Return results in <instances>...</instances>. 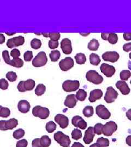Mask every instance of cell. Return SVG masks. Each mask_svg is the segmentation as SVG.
Segmentation results:
<instances>
[{
	"mask_svg": "<svg viewBox=\"0 0 131 147\" xmlns=\"http://www.w3.org/2000/svg\"><path fill=\"white\" fill-rule=\"evenodd\" d=\"M2 57L5 63L8 65H10L11 66L20 68H21L24 65V62L20 58H19L16 59H13L11 60L9 56V53L7 50H5L3 51Z\"/></svg>",
	"mask_w": 131,
	"mask_h": 147,
	"instance_id": "cell-1",
	"label": "cell"
},
{
	"mask_svg": "<svg viewBox=\"0 0 131 147\" xmlns=\"http://www.w3.org/2000/svg\"><path fill=\"white\" fill-rule=\"evenodd\" d=\"M54 140L62 147H69L71 144L69 137L64 135L62 132L58 131L54 134Z\"/></svg>",
	"mask_w": 131,
	"mask_h": 147,
	"instance_id": "cell-2",
	"label": "cell"
},
{
	"mask_svg": "<svg viewBox=\"0 0 131 147\" xmlns=\"http://www.w3.org/2000/svg\"><path fill=\"white\" fill-rule=\"evenodd\" d=\"M86 78L88 81L95 84H100L103 81V77L94 70H90L86 73Z\"/></svg>",
	"mask_w": 131,
	"mask_h": 147,
	"instance_id": "cell-3",
	"label": "cell"
},
{
	"mask_svg": "<svg viewBox=\"0 0 131 147\" xmlns=\"http://www.w3.org/2000/svg\"><path fill=\"white\" fill-rule=\"evenodd\" d=\"M35 81L32 79H28L26 81H21L17 86L18 90L20 92L32 90L35 86Z\"/></svg>",
	"mask_w": 131,
	"mask_h": 147,
	"instance_id": "cell-4",
	"label": "cell"
},
{
	"mask_svg": "<svg viewBox=\"0 0 131 147\" xmlns=\"http://www.w3.org/2000/svg\"><path fill=\"white\" fill-rule=\"evenodd\" d=\"M33 115L36 117H39L42 119H45L49 116L50 112L47 108L43 107L41 106H36L33 108Z\"/></svg>",
	"mask_w": 131,
	"mask_h": 147,
	"instance_id": "cell-5",
	"label": "cell"
},
{
	"mask_svg": "<svg viewBox=\"0 0 131 147\" xmlns=\"http://www.w3.org/2000/svg\"><path fill=\"white\" fill-rule=\"evenodd\" d=\"M48 62L46 53L41 51L37 54V56L32 61V65L35 67H41L45 65Z\"/></svg>",
	"mask_w": 131,
	"mask_h": 147,
	"instance_id": "cell-6",
	"label": "cell"
},
{
	"mask_svg": "<svg viewBox=\"0 0 131 147\" xmlns=\"http://www.w3.org/2000/svg\"><path fill=\"white\" fill-rule=\"evenodd\" d=\"M80 86V83L77 80H66L62 84V88L66 92H75L78 90Z\"/></svg>",
	"mask_w": 131,
	"mask_h": 147,
	"instance_id": "cell-7",
	"label": "cell"
},
{
	"mask_svg": "<svg viewBox=\"0 0 131 147\" xmlns=\"http://www.w3.org/2000/svg\"><path fill=\"white\" fill-rule=\"evenodd\" d=\"M18 124V121L16 118H12L8 121H0V130L6 131L12 130Z\"/></svg>",
	"mask_w": 131,
	"mask_h": 147,
	"instance_id": "cell-8",
	"label": "cell"
},
{
	"mask_svg": "<svg viewBox=\"0 0 131 147\" xmlns=\"http://www.w3.org/2000/svg\"><path fill=\"white\" fill-rule=\"evenodd\" d=\"M117 125L115 122L110 121L107 122L103 128V134L105 136H110L117 130Z\"/></svg>",
	"mask_w": 131,
	"mask_h": 147,
	"instance_id": "cell-9",
	"label": "cell"
},
{
	"mask_svg": "<svg viewBox=\"0 0 131 147\" xmlns=\"http://www.w3.org/2000/svg\"><path fill=\"white\" fill-rule=\"evenodd\" d=\"M118 96V93L112 87H108L104 99L107 103H112L115 101Z\"/></svg>",
	"mask_w": 131,
	"mask_h": 147,
	"instance_id": "cell-10",
	"label": "cell"
},
{
	"mask_svg": "<svg viewBox=\"0 0 131 147\" xmlns=\"http://www.w3.org/2000/svg\"><path fill=\"white\" fill-rule=\"evenodd\" d=\"M96 112L97 116L103 119H108L111 116L109 111L103 105H98L96 107Z\"/></svg>",
	"mask_w": 131,
	"mask_h": 147,
	"instance_id": "cell-11",
	"label": "cell"
},
{
	"mask_svg": "<svg viewBox=\"0 0 131 147\" xmlns=\"http://www.w3.org/2000/svg\"><path fill=\"white\" fill-rule=\"evenodd\" d=\"M25 42V38L22 36H18L8 40L7 46L9 48H13L22 45Z\"/></svg>",
	"mask_w": 131,
	"mask_h": 147,
	"instance_id": "cell-12",
	"label": "cell"
},
{
	"mask_svg": "<svg viewBox=\"0 0 131 147\" xmlns=\"http://www.w3.org/2000/svg\"><path fill=\"white\" fill-rule=\"evenodd\" d=\"M74 66L73 59L71 57H67L62 59L59 63V67L61 70L63 71H68L73 68Z\"/></svg>",
	"mask_w": 131,
	"mask_h": 147,
	"instance_id": "cell-13",
	"label": "cell"
},
{
	"mask_svg": "<svg viewBox=\"0 0 131 147\" xmlns=\"http://www.w3.org/2000/svg\"><path fill=\"white\" fill-rule=\"evenodd\" d=\"M100 69L101 72L108 78H111L115 73V68L113 66L106 63H103Z\"/></svg>",
	"mask_w": 131,
	"mask_h": 147,
	"instance_id": "cell-14",
	"label": "cell"
},
{
	"mask_svg": "<svg viewBox=\"0 0 131 147\" xmlns=\"http://www.w3.org/2000/svg\"><path fill=\"white\" fill-rule=\"evenodd\" d=\"M119 57V53L116 51H108L102 55V58L104 61L112 63L117 62Z\"/></svg>",
	"mask_w": 131,
	"mask_h": 147,
	"instance_id": "cell-15",
	"label": "cell"
},
{
	"mask_svg": "<svg viewBox=\"0 0 131 147\" xmlns=\"http://www.w3.org/2000/svg\"><path fill=\"white\" fill-rule=\"evenodd\" d=\"M61 48L66 55H69L72 52L71 41L68 38H64L61 42Z\"/></svg>",
	"mask_w": 131,
	"mask_h": 147,
	"instance_id": "cell-16",
	"label": "cell"
},
{
	"mask_svg": "<svg viewBox=\"0 0 131 147\" xmlns=\"http://www.w3.org/2000/svg\"><path fill=\"white\" fill-rule=\"evenodd\" d=\"M72 123L76 127L85 130L87 127V123L80 116H74L72 119Z\"/></svg>",
	"mask_w": 131,
	"mask_h": 147,
	"instance_id": "cell-17",
	"label": "cell"
},
{
	"mask_svg": "<svg viewBox=\"0 0 131 147\" xmlns=\"http://www.w3.org/2000/svg\"><path fill=\"white\" fill-rule=\"evenodd\" d=\"M55 121L62 129L66 128L69 124V119L68 117L62 114H58L55 116Z\"/></svg>",
	"mask_w": 131,
	"mask_h": 147,
	"instance_id": "cell-18",
	"label": "cell"
},
{
	"mask_svg": "<svg viewBox=\"0 0 131 147\" xmlns=\"http://www.w3.org/2000/svg\"><path fill=\"white\" fill-rule=\"evenodd\" d=\"M101 37L103 40H108L111 44H115L118 41L117 34L114 33H102Z\"/></svg>",
	"mask_w": 131,
	"mask_h": 147,
	"instance_id": "cell-19",
	"label": "cell"
},
{
	"mask_svg": "<svg viewBox=\"0 0 131 147\" xmlns=\"http://www.w3.org/2000/svg\"><path fill=\"white\" fill-rule=\"evenodd\" d=\"M116 87L123 95H128L130 93V88L128 87V85L126 82L123 81H119L116 84Z\"/></svg>",
	"mask_w": 131,
	"mask_h": 147,
	"instance_id": "cell-20",
	"label": "cell"
},
{
	"mask_svg": "<svg viewBox=\"0 0 131 147\" xmlns=\"http://www.w3.org/2000/svg\"><path fill=\"white\" fill-rule=\"evenodd\" d=\"M94 127L91 126L89 127L88 130L85 132V136L83 138L84 143L85 144H90L92 142L94 137Z\"/></svg>",
	"mask_w": 131,
	"mask_h": 147,
	"instance_id": "cell-21",
	"label": "cell"
},
{
	"mask_svg": "<svg viewBox=\"0 0 131 147\" xmlns=\"http://www.w3.org/2000/svg\"><path fill=\"white\" fill-rule=\"evenodd\" d=\"M103 96V92L100 89H96L90 92L89 100L91 102H94L97 100L100 99Z\"/></svg>",
	"mask_w": 131,
	"mask_h": 147,
	"instance_id": "cell-22",
	"label": "cell"
},
{
	"mask_svg": "<svg viewBox=\"0 0 131 147\" xmlns=\"http://www.w3.org/2000/svg\"><path fill=\"white\" fill-rule=\"evenodd\" d=\"M77 102L76 95L74 94L68 95L64 101V105L68 108H73Z\"/></svg>",
	"mask_w": 131,
	"mask_h": 147,
	"instance_id": "cell-23",
	"label": "cell"
},
{
	"mask_svg": "<svg viewBox=\"0 0 131 147\" xmlns=\"http://www.w3.org/2000/svg\"><path fill=\"white\" fill-rule=\"evenodd\" d=\"M30 107L31 106L30 103L25 100H20L18 105V110L22 113H26L29 112L30 109Z\"/></svg>",
	"mask_w": 131,
	"mask_h": 147,
	"instance_id": "cell-24",
	"label": "cell"
},
{
	"mask_svg": "<svg viewBox=\"0 0 131 147\" xmlns=\"http://www.w3.org/2000/svg\"><path fill=\"white\" fill-rule=\"evenodd\" d=\"M90 62L94 65H98L100 62V56L96 53H91L90 55Z\"/></svg>",
	"mask_w": 131,
	"mask_h": 147,
	"instance_id": "cell-25",
	"label": "cell"
},
{
	"mask_svg": "<svg viewBox=\"0 0 131 147\" xmlns=\"http://www.w3.org/2000/svg\"><path fill=\"white\" fill-rule=\"evenodd\" d=\"M100 47V44L97 40L93 39L88 44V49L91 51H97Z\"/></svg>",
	"mask_w": 131,
	"mask_h": 147,
	"instance_id": "cell-26",
	"label": "cell"
},
{
	"mask_svg": "<svg viewBox=\"0 0 131 147\" xmlns=\"http://www.w3.org/2000/svg\"><path fill=\"white\" fill-rule=\"evenodd\" d=\"M75 59L76 60L77 63L80 65L84 64L86 61V58L85 54L82 53H77L75 56Z\"/></svg>",
	"mask_w": 131,
	"mask_h": 147,
	"instance_id": "cell-27",
	"label": "cell"
},
{
	"mask_svg": "<svg viewBox=\"0 0 131 147\" xmlns=\"http://www.w3.org/2000/svg\"><path fill=\"white\" fill-rule=\"evenodd\" d=\"M40 142L42 147H48L50 146L52 140L48 136H43L40 138Z\"/></svg>",
	"mask_w": 131,
	"mask_h": 147,
	"instance_id": "cell-28",
	"label": "cell"
},
{
	"mask_svg": "<svg viewBox=\"0 0 131 147\" xmlns=\"http://www.w3.org/2000/svg\"><path fill=\"white\" fill-rule=\"evenodd\" d=\"M86 96H87V93L86 91L84 90V89H79L78 91L77 92V94H76L77 99L80 101H83L85 100Z\"/></svg>",
	"mask_w": 131,
	"mask_h": 147,
	"instance_id": "cell-29",
	"label": "cell"
},
{
	"mask_svg": "<svg viewBox=\"0 0 131 147\" xmlns=\"http://www.w3.org/2000/svg\"><path fill=\"white\" fill-rule=\"evenodd\" d=\"M43 36L45 37H49L50 40H54V41H58L60 38V34L58 32H54V33H43Z\"/></svg>",
	"mask_w": 131,
	"mask_h": 147,
	"instance_id": "cell-30",
	"label": "cell"
},
{
	"mask_svg": "<svg viewBox=\"0 0 131 147\" xmlns=\"http://www.w3.org/2000/svg\"><path fill=\"white\" fill-rule=\"evenodd\" d=\"M46 90V87L43 84H39L37 85L35 93L37 96H41L43 94Z\"/></svg>",
	"mask_w": 131,
	"mask_h": 147,
	"instance_id": "cell-31",
	"label": "cell"
},
{
	"mask_svg": "<svg viewBox=\"0 0 131 147\" xmlns=\"http://www.w3.org/2000/svg\"><path fill=\"white\" fill-rule=\"evenodd\" d=\"M11 115V111L7 107H3L0 105V117L2 118H7Z\"/></svg>",
	"mask_w": 131,
	"mask_h": 147,
	"instance_id": "cell-32",
	"label": "cell"
},
{
	"mask_svg": "<svg viewBox=\"0 0 131 147\" xmlns=\"http://www.w3.org/2000/svg\"><path fill=\"white\" fill-rule=\"evenodd\" d=\"M83 115L86 117H90L94 115V109L91 106H86L83 111Z\"/></svg>",
	"mask_w": 131,
	"mask_h": 147,
	"instance_id": "cell-33",
	"label": "cell"
},
{
	"mask_svg": "<svg viewBox=\"0 0 131 147\" xmlns=\"http://www.w3.org/2000/svg\"><path fill=\"white\" fill-rule=\"evenodd\" d=\"M61 54L59 51L54 50L49 54V57L52 62H57L60 57Z\"/></svg>",
	"mask_w": 131,
	"mask_h": 147,
	"instance_id": "cell-34",
	"label": "cell"
},
{
	"mask_svg": "<svg viewBox=\"0 0 131 147\" xmlns=\"http://www.w3.org/2000/svg\"><path fill=\"white\" fill-rule=\"evenodd\" d=\"M97 143L99 144L100 147H107L109 146L110 142L107 138L101 137L98 138L97 140Z\"/></svg>",
	"mask_w": 131,
	"mask_h": 147,
	"instance_id": "cell-35",
	"label": "cell"
},
{
	"mask_svg": "<svg viewBox=\"0 0 131 147\" xmlns=\"http://www.w3.org/2000/svg\"><path fill=\"white\" fill-rule=\"evenodd\" d=\"M45 128H46L47 131L49 133H52L56 130V125L54 121H50L47 123Z\"/></svg>",
	"mask_w": 131,
	"mask_h": 147,
	"instance_id": "cell-36",
	"label": "cell"
},
{
	"mask_svg": "<svg viewBox=\"0 0 131 147\" xmlns=\"http://www.w3.org/2000/svg\"><path fill=\"white\" fill-rule=\"evenodd\" d=\"M131 76V72L128 70H124L120 73V79L123 81H127Z\"/></svg>",
	"mask_w": 131,
	"mask_h": 147,
	"instance_id": "cell-37",
	"label": "cell"
},
{
	"mask_svg": "<svg viewBox=\"0 0 131 147\" xmlns=\"http://www.w3.org/2000/svg\"><path fill=\"white\" fill-rule=\"evenodd\" d=\"M42 45V42L41 41V40L35 38L33 40H32L31 42V46L32 48L35 50L39 49L40 47H41Z\"/></svg>",
	"mask_w": 131,
	"mask_h": 147,
	"instance_id": "cell-38",
	"label": "cell"
},
{
	"mask_svg": "<svg viewBox=\"0 0 131 147\" xmlns=\"http://www.w3.org/2000/svg\"><path fill=\"white\" fill-rule=\"evenodd\" d=\"M25 135V131L22 129H19L13 132V136L16 140L20 139Z\"/></svg>",
	"mask_w": 131,
	"mask_h": 147,
	"instance_id": "cell-39",
	"label": "cell"
},
{
	"mask_svg": "<svg viewBox=\"0 0 131 147\" xmlns=\"http://www.w3.org/2000/svg\"><path fill=\"white\" fill-rule=\"evenodd\" d=\"M82 137L81 131L78 129H75L72 132V137L75 140H78Z\"/></svg>",
	"mask_w": 131,
	"mask_h": 147,
	"instance_id": "cell-40",
	"label": "cell"
},
{
	"mask_svg": "<svg viewBox=\"0 0 131 147\" xmlns=\"http://www.w3.org/2000/svg\"><path fill=\"white\" fill-rule=\"evenodd\" d=\"M104 125L101 123H97L96 124L94 127V130L95 134L98 135H100L103 133V128Z\"/></svg>",
	"mask_w": 131,
	"mask_h": 147,
	"instance_id": "cell-41",
	"label": "cell"
},
{
	"mask_svg": "<svg viewBox=\"0 0 131 147\" xmlns=\"http://www.w3.org/2000/svg\"><path fill=\"white\" fill-rule=\"evenodd\" d=\"M6 78L10 82H14L17 79V75L15 72L10 71L6 74Z\"/></svg>",
	"mask_w": 131,
	"mask_h": 147,
	"instance_id": "cell-42",
	"label": "cell"
},
{
	"mask_svg": "<svg viewBox=\"0 0 131 147\" xmlns=\"http://www.w3.org/2000/svg\"><path fill=\"white\" fill-rule=\"evenodd\" d=\"M24 57L26 62H30L33 58V53L31 51H27L24 53Z\"/></svg>",
	"mask_w": 131,
	"mask_h": 147,
	"instance_id": "cell-43",
	"label": "cell"
},
{
	"mask_svg": "<svg viewBox=\"0 0 131 147\" xmlns=\"http://www.w3.org/2000/svg\"><path fill=\"white\" fill-rule=\"evenodd\" d=\"M9 84L7 80L5 79L0 80V88L2 90H5L8 88Z\"/></svg>",
	"mask_w": 131,
	"mask_h": 147,
	"instance_id": "cell-44",
	"label": "cell"
},
{
	"mask_svg": "<svg viewBox=\"0 0 131 147\" xmlns=\"http://www.w3.org/2000/svg\"><path fill=\"white\" fill-rule=\"evenodd\" d=\"M11 55L14 59H18L19 57L20 56V52L19 50L16 49H14L11 52Z\"/></svg>",
	"mask_w": 131,
	"mask_h": 147,
	"instance_id": "cell-45",
	"label": "cell"
},
{
	"mask_svg": "<svg viewBox=\"0 0 131 147\" xmlns=\"http://www.w3.org/2000/svg\"><path fill=\"white\" fill-rule=\"evenodd\" d=\"M28 145V142L25 139H22L16 143V147H26Z\"/></svg>",
	"mask_w": 131,
	"mask_h": 147,
	"instance_id": "cell-46",
	"label": "cell"
},
{
	"mask_svg": "<svg viewBox=\"0 0 131 147\" xmlns=\"http://www.w3.org/2000/svg\"><path fill=\"white\" fill-rule=\"evenodd\" d=\"M58 46V41H54L52 40H50L49 41V47L51 49H55L57 48Z\"/></svg>",
	"mask_w": 131,
	"mask_h": 147,
	"instance_id": "cell-47",
	"label": "cell"
},
{
	"mask_svg": "<svg viewBox=\"0 0 131 147\" xmlns=\"http://www.w3.org/2000/svg\"><path fill=\"white\" fill-rule=\"evenodd\" d=\"M32 147H42L41 142H40V139L36 138L33 140V141L32 142Z\"/></svg>",
	"mask_w": 131,
	"mask_h": 147,
	"instance_id": "cell-48",
	"label": "cell"
},
{
	"mask_svg": "<svg viewBox=\"0 0 131 147\" xmlns=\"http://www.w3.org/2000/svg\"><path fill=\"white\" fill-rule=\"evenodd\" d=\"M123 50L126 53L131 51V42L125 44L123 46Z\"/></svg>",
	"mask_w": 131,
	"mask_h": 147,
	"instance_id": "cell-49",
	"label": "cell"
},
{
	"mask_svg": "<svg viewBox=\"0 0 131 147\" xmlns=\"http://www.w3.org/2000/svg\"><path fill=\"white\" fill-rule=\"evenodd\" d=\"M123 37L125 40L129 41L131 40V33H125L123 34Z\"/></svg>",
	"mask_w": 131,
	"mask_h": 147,
	"instance_id": "cell-50",
	"label": "cell"
},
{
	"mask_svg": "<svg viewBox=\"0 0 131 147\" xmlns=\"http://www.w3.org/2000/svg\"><path fill=\"white\" fill-rule=\"evenodd\" d=\"M5 42V37L3 34L0 33V44H3Z\"/></svg>",
	"mask_w": 131,
	"mask_h": 147,
	"instance_id": "cell-51",
	"label": "cell"
},
{
	"mask_svg": "<svg viewBox=\"0 0 131 147\" xmlns=\"http://www.w3.org/2000/svg\"><path fill=\"white\" fill-rule=\"evenodd\" d=\"M126 142L129 146L131 147V135L127 136L126 138Z\"/></svg>",
	"mask_w": 131,
	"mask_h": 147,
	"instance_id": "cell-52",
	"label": "cell"
},
{
	"mask_svg": "<svg viewBox=\"0 0 131 147\" xmlns=\"http://www.w3.org/2000/svg\"><path fill=\"white\" fill-rule=\"evenodd\" d=\"M71 147H84V146L79 142H74L73 144Z\"/></svg>",
	"mask_w": 131,
	"mask_h": 147,
	"instance_id": "cell-53",
	"label": "cell"
},
{
	"mask_svg": "<svg viewBox=\"0 0 131 147\" xmlns=\"http://www.w3.org/2000/svg\"><path fill=\"white\" fill-rule=\"evenodd\" d=\"M126 116L127 117V118L131 121V109L128 110V111L126 112Z\"/></svg>",
	"mask_w": 131,
	"mask_h": 147,
	"instance_id": "cell-54",
	"label": "cell"
},
{
	"mask_svg": "<svg viewBox=\"0 0 131 147\" xmlns=\"http://www.w3.org/2000/svg\"><path fill=\"white\" fill-rule=\"evenodd\" d=\"M90 147H100V146H99V144H98V143H94V144H93L91 145Z\"/></svg>",
	"mask_w": 131,
	"mask_h": 147,
	"instance_id": "cell-55",
	"label": "cell"
},
{
	"mask_svg": "<svg viewBox=\"0 0 131 147\" xmlns=\"http://www.w3.org/2000/svg\"><path fill=\"white\" fill-rule=\"evenodd\" d=\"M128 68L130 69L131 70V61H129L128 63Z\"/></svg>",
	"mask_w": 131,
	"mask_h": 147,
	"instance_id": "cell-56",
	"label": "cell"
},
{
	"mask_svg": "<svg viewBox=\"0 0 131 147\" xmlns=\"http://www.w3.org/2000/svg\"><path fill=\"white\" fill-rule=\"evenodd\" d=\"M6 34L8 36H12V35H14V34H16V33H6Z\"/></svg>",
	"mask_w": 131,
	"mask_h": 147,
	"instance_id": "cell-57",
	"label": "cell"
},
{
	"mask_svg": "<svg viewBox=\"0 0 131 147\" xmlns=\"http://www.w3.org/2000/svg\"><path fill=\"white\" fill-rule=\"evenodd\" d=\"M129 57H130V58L131 59V53L129 54Z\"/></svg>",
	"mask_w": 131,
	"mask_h": 147,
	"instance_id": "cell-58",
	"label": "cell"
},
{
	"mask_svg": "<svg viewBox=\"0 0 131 147\" xmlns=\"http://www.w3.org/2000/svg\"><path fill=\"white\" fill-rule=\"evenodd\" d=\"M130 83H131V82H130Z\"/></svg>",
	"mask_w": 131,
	"mask_h": 147,
	"instance_id": "cell-59",
	"label": "cell"
}]
</instances>
